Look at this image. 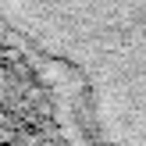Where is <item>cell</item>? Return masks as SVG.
I'll use <instances>...</instances> for the list:
<instances>
[{
    "mask_svg": "<svg viewBox=\"0 0 146 146\" xmlns=\"http://www.w3.org/2000/svg\"><path fill=\"white\" fill-rule=\"evenodd\" d=\"M0 18L75 78L86 146H146V0H0Z\"/></svg>",
    "mask_w": 146,
    "mask_h": 146,
    "instance_id": "6da1fadb",
    "label": "cell"
}]
</instances>
